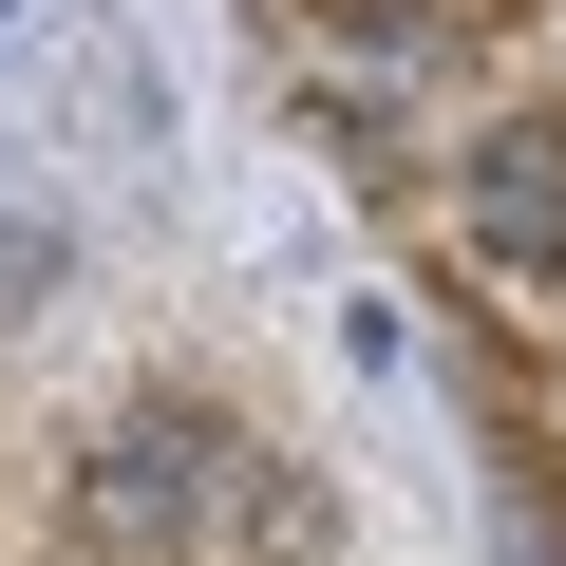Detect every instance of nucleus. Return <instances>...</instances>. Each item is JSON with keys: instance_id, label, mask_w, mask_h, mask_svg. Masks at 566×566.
Masks as SVG:
<instances>
[{"instance_id": "obj_1", "label": "nucleus", "mask_w": 566, "mask_h": 566, "mask_svg": "<svg viewBox=\"0 0 566 566\" xmlns=\"http://www.w3.org/2000/svg\"><path fill=\"white\" fill-rule=\"evenodd\" d=\"M227 416L208 397H133L114 434H95V472H76V566H208V528H227Z\"/></svg>"}, {"instance_id": "obj_2", "label": "nucleus", "mask_w": 566, "mask_h": 566, "mask_svg": "<svg viewBox=\"0 0 566 566\" xmlns=\"http://www.w3.org/2000/svg\"><path fill=\"white\" fill-rule=\"evenodd\" d=\"M453 227H472V264H510V283H566V114H510V133H472V151H453Z\"/></svg>"}, {"instance_id": "obj_3", "label": "nucleus", "mask_w": 566, "mask_h": 566, "mask_svg": "<svg viewBox=\"0 0 566 566\" xmlns=\"http://www.w3.org/2000/svg\"><path fill=\"white\" fill-rule=\"evenodd\" d=\"M39 283H57V227H39V208H0V322H39Z\"/></svg>"}]
</instances>
